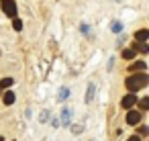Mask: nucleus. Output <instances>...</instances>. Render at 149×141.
<instances>
[{"label":"nucleus","mask_w":149,"mask_h":141,"mask_svg":"<svg viewBox=\"0 0 149 141\" xmlns=\"http://www.w3.org/2000/svg\"><path fill=\"white\" fill-rule=\"evenodd\" d=\"M141 119H143V117H141L139 110H131V108H129V112H127V125H131V127H133V125H139Z\"/></svg>","instance_id":"7ed1b4c3"},{"label":"nucleus","mask_w":149,"mask_h":141,"mask_svg":"<svg viewBox=\"0 0 149 141\" xmlns=\"http://www.w3.org/2000/svg\"><path fill=\"white\" fill-rule=\"evenodd\" d=\"M135 55H137L135 49H125V51H123V57H125V59H133Z\"/></svg>","instance_id":"ddd939ff"},{"label":"nucleus","mask_w":149,"mask_h":141,"mask_svg":"<svg viewBox=\"0 0 149 141\" xmlns=\"http://www.w3.org/2000/svg\"><path fill=\"white\" fill-rule=\"evenodd\" d=\"M127 141H141V137H139V135H133V137H129Z\"/></svg>","instance_id":"aec40b11"},{"label":"nucleus","mask_w":149,"mask_h":141,"mask_svg":"<svg viewBox=\"0 0 149 141\" xmlns=\"http://www.w3.org/2000/svg\"><path fill=\"white\" fill-rule=\"evenodd\" d=\"M68 96H70V90H68V88H61V90H59V102H63Z\"/></svg>","instance_id":"4468645a"},{"label":"nucleus","mask_w":149,"mask_h":141,"mask_svg":"<svg viewBox=\"0 0 149 141\" xmlns=\"http://www.w3.org/2000/svg\"><path fill=\"white\" fill-rule=\"evenodd\" d=\"M80 31H82L84 35H90V27H88V25H80Z\"/></svg>","instance_id":"f3484780"},{"label":"nucleus","mask_w":149,"mask_h":141,"mask_svg":"<svg viewBox=\"0 0 149 141\" xmlns=\"http://www.w3.org/2000/svg\"><path fill=\"white\" fill-rule=\"evenodd\" d=\"M131 49H135V51H139V53H149V47H147L145 43H139V41H135Z\"/></svg>","instance_id":"0eeeda50"},{"label":"nucleus","mask_w":149,"mask_h":141,"mask_svg":"<svg viewBox=\"0 0 149 141\" xmlns=\"http://www.w3.org/2000/svg\"><path fill=\"white\" fill-rule=\"evenodd\" d=\"M47 117H49V110H45V112L41 114V119H39V121H41V123H45V121H47Z\"/></svg>","instance_id":"6ab92c4d"},{"label":"nucleus","mask_w":149,"mask_h":141,"mask_svg":"<svg viewBox=\"0 0 149 141\" xmlns=\"http://www.w3.org/2000/svg\"><path fill=\"white\" fill-rule=\"evenodd\" d=\"M147 66H145V61H135V64H131L129 66V72L131 74H137V72H143Z\"/></svg>","instance_id":"423d86ee"},{"label":"nucleus","mask_w":149,"mask_h":141,"mask_svg":"<svg viewBox=\"0 0 149 141\" xmlns=\"http://www.w3.org/2000/svg\"><path fill=\"white\" fill-rule=\"evenodd\" d=\"M147 133H149V127L141 125V127H139V135H147Z\"/></svg>","instance_id":"a211bd4d"},{"label":"nucleus","mask_w":149,"mask_h":141,"mask_svg":"<svg viewBox=\"0 0 149 141\" xmlns=\"http://www.w3.org/2000/svg\"><path fill=\"white\" fill-rule=\"evenodd\" d=\"M0 92H2V90H0Z\"/></svg>","instance_id":"412c9836"},{"label":"nucleus","mask_w":149,"mask_h":141,"mask_svg":"<svg viewBox=\"0 0 149 141\" xmlns=\"http://www.w3.org/2000/svg\"><path fill=\"white\" fill-rule=\"evenodd\" d=\"M13 84H15L13 78H2V80H0V90H6V88H10Z\"/></svg>","instance_id":"1a4fd4ad"},{"label":"nucleus","mask_w":149,"mask_h":141,"mask_svg":"<svg viewBox=\"0 0 149 141\" xmlns=\"http://www.w3.org/2000/svg\"><path fill=\"white\" fill-rule=\"evenodd\" d=\"M135 104H137V96H135V92L127 94V96L120 100V106H123V108H127V110H129V108H133Z\"/></svg>","instance_id":"20e7f679"},{"label":"nucleus","mask_w":149,"mask_h":141,"mask_svg":"<svg viewBox=\"0 0 149 141\" xmlns=\"http://www.w3.org/2000/svg\"><path fill=\"white\" fill-rule=\"evenodd\" d=\"M13 102H15V92H10V90H8V92L4 94V104H6V106H10Z\"/></svg>","instance_id":"9b49d317"},{"label":"nucleus","mask_w":149,"mask_h":141,"mask_svg":"<svg viewBox=\"0 0 149 141\" xmlns=\"http://www.w3.org/2000/svg\"><path fill=\"white\" fill-rule=\"evenodd\" d=\"M137 104H139L141 110H147V108H149V98H141V100L137 98Z\"/></svg>","instance_id":"f8f14e48"},{"label":"nucleus","mask_w":149,"mask_h":141,"mask_svg":"<svg viewBox=\"0 0 149 141\" xmlns=\"http://www.w3.org/2000/svg\"><path fill=\"white\" fill-rule=\"evenodd\" d=\"M147 39H149V31H147V29H141V31H137V33H135V41L145 43Z\"/></svg>","instance_id":"39448f33"},{"label":"nucleus","mask_w":149,"mask_h":141,"mask_svg":"<svg viewBox=\"0 0 149 141\" xmlns=\"http://www.w3.org/2000/svg\"><path fill=\"white\" fill-rule=\"evenodd\" d=\"M61 123H63V125H70V123H72V110H70V108H63V110H61Z\"/></svg>","instance_id":"6e6552de"},{"label":"nucleus","mask_w":149,"mask_h":141,"mask_svg":"<svg viewBox=\"0 0 149 141\" xmlns=\"http://www.w3.org/2000/svg\"><path fill=\"white\" fill-rule=\"evenodd\" d=\"M94 90H96V84H90V86H88V92H86V102H92V98H94Z\"/></svg>","instance_id":"9d476101"},{"label":"nucleus","mask_w":149,"mask_h":141,"mask_svg":"<svg viewBox=\"0 0 149 141\" xmlns=\"http://www.w3.org/2000/svg\"><path fill=\"white\" fill-rule=\"evenodd\" d=\"M13 27H15V31H21V29H23V21L15 17V21H13Z\"/></svg>","instance_id":"2eb2a0df"},{"label":"nucleus","mask_w":149,"mask_h":141,"mask_svg":"<svg viewBox=\"0 0 149 141\" xmlns=\"http://www.w3.org/2000/svg\"><path fill=\"white\" fill-rule=\"evenodd\" d=\"M0 6H2V10H4L6 17H10V19L17 17V4H15V0H2Z\"/></svg>","instance_id":"f03ea898"},{"label":"nucleus","mask_w":149,"mask_h":141,"mask_svg":"<svg viewBox=\"0 0 149 141\" xmlns=\"http://www.w3.org/2000/svg\"><path fill=\"white\" fill-rule=\"evenodd\" d=\"M149 84V76L145 72H137V74H131L127 80H125V86L131 90V92H137L141 88H145Z\"/></svg>","instance_id":"f257e3e1"},{"label":"nucleus","mask_w":149,"mask_h":141,"mask_svg":"<svg viewBox=\"0 0 149 141\" xmlns=\"http://www.w3.org/2000/svg\"><path fill=\"white\" fill-rule=\"evenodd\" d=\"M110 29H112L114 33H120V31H123V25H120V23H112V25H110Z\"/></svg>","instance_id":"dca6fc26"}]
</instances>
